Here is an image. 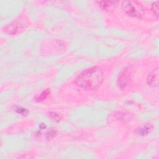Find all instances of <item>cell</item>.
<instances>
[{
    "mask_svg": "<svg viewBox=\"0 0 159 159\" xmlns=\"http://www.w3.org/2000/svg\"><path fill=\"white\" fill-rule=\"evenodd\" d=\"M104 79L102 70L98 66H93L83 70L75 79V84L84 90H94L102 84Z\"/></svg>",
    "mask_w": 159,
    "mask_h": 159,
    "instance_id": "obj_1",
    "label": "cell"
},
{
    "mask_svg": "<svg viewBox=\"0 0 159 159\" xmlns=\"http://www.w3.org/2000/svg\"><path fill=\"white\" fill-rule=\"evenodd\" d=\"M147 84L151 87H157L158 84V68H156L148 74L147 78Z\"/></svg>",
    "mask_w": 159,
    "mask_h": 159,
    "instance_id": "obj_4",
    "label": "cell"
},
{
    "mask_svg": "<svg viewBox=\"0 0 159 159\" xmlns=\"http://www.w3.org/2000/svg\"><path fill=\"white\" fill-rule=\"evenodd\" d=\"M50 115V117H51V119L55 121H57V122H58L60 121L62 117L60 116V114H58V113H56V112H50L49 114Z\"/></svg>",
    "mask_w": 159,
    "mask_h": 159,
    "instance_id": "obj_10",
    "label": "cell"
},
{
    "mask_svg": "<svg viewBox=\"0 0 159 159\" xmlns=\"http://www.w3.org/2000/svg\"><path fill=\"white\" fill-rule=\"evenodd\" d=\"M153 129V126L151 124H143L136 129L135 132L139 135L144 136L150 134Z\"/></svg>",
    "mask_w": 159,
    "mask_h": 159,
    "instance_id": "obj_6",
    "label": "cell"
},
{
    "mask_svg": "<svg viewBox=\"0 0 159 159\" xmlns=\"http://www.w3.org/2000/svg\"><path fill=\"white\" fill-rule=\"evenodd\" d=\"M122 7L127 15L133 17L141 18L145 14L142 5L136 1H124L122 3Z\"/></svg>",
    "mask_w": 159,
    "mask_h": 159,
    "instance_id": "obj_2",
    "label": "cell"
},
{
    "mask_svg": "<svg viewBox=\"0 0 159 159\" xmlns=\"http://www.w3.org/2000/svg\"><path fill=\"white\" fill-rule=\"evenodd\" d=\"M116 1H102L99 2V6L104 9V10H109L111 9L114 7V5L116 4Z\"/></svg>",
    "mask_w": 159,
    "mask_h": 159,
    "instance_id": "obj_7",
    "label": "cell"
},
{
    "mask_svg": "<svg viewBox=\"0 0 159 159\" xmlns=\"http://www.w3.org/2000/svg\"><path fill=\"white\" fill-rule=\"evenodd\" d=\"M129 71L127 69H124L120 73L117 80V85L121 89H124L127 84L129 80Z\"/></svg>",
    "mask_w": 159,
    "mask_h": 159,
    "instance_id": "obj_5",
    "label": "cell"
},
{
    "mask_svg": "<svg viewBox=\"0 0 159 159\" xmlns=\"http://www.w3.org/2000/svg\"><path fill=\"white\" fill-rule=\"evenodd\" d=\"M50 94V90L49 89H46L45 90L43 91L40 94L36 96V97L35 98V99L38 102L42 101L46 99Z\"/></svg>",
    "mask_w": 159,
    "mask_h": 159,
    "instance_id": "obj_8",
    "label": "cell"
},
{
    "mask_svg": "<svg viewBox=\"0 0 159 159\" xmlns=\"http://www.w3.org/2000/svg\"><path fill=\"white\" fill-rule=\"evenodd\" d=\"M24 29V26L22 24L18 22H14L9 25H7L5 28L4 30L6 32L9 34H17L20 32Z\"/></svg>",
    "mask_w": 159,
    "mask_h": 159,
    "instance_id": "obj_3",
    "label": "cell"
},
{
    "mask_svg": "<svg viewBox=\"0 0 159 159\" xmlns=\"http://www.w3.org/2000/svg\"><path fill=\"white\" fill-rule=\"evenodd\" d=\"M17 112L22 114H25L27 113V111L25 109L19 108V109H17Z\"/></svg>",
    "mask_w": 159,
    "mask_h": 159,
    "instance_id": "obj_12",
    "label": "cell"
},
{
    "mask_svg": "<svg viewBox=\"0 0 159 159\" xmlns=\"http://www.w3.org/2000/svg\"><path fill=\"white\" fill-rule=\"evenodd\" d=\"M55 134H56V130H55L53 129L49 130L47 132V138L48 139H52V138H53L55 137Z\"/></svg>",
    "mask_w": 159,
    "mask_h": 159,
    "instance_id": "obj_11",
    "label": "cell"
},
{
    "mask_svg": "<svg viewBox=\"0 0 159 159\" xmlns=\"http://www.w3.org/2000/svg\"><path fill=\"white\" fill-rule=\"evenodd\" d=\"M158 1H155L152 3L151 6V9L153 13V14L158 17Z\"/></svg>",
    "mask_w": 159,
    "mask_h": 159,
    "instance_id": "obj_9",
    "label": "cell"
}]
</instances>
